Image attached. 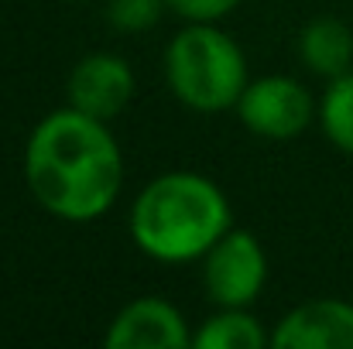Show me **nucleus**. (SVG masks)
Masks as SVG:
<instances>
[{
    "label": "nucleus",
    "mask_w": 353,
    "mask_h": 349,
    "mask_svg": "<svg viewBox=\"0 0 353 349\" xmlns=\"http://www.w3.org/2000/svg\"><path fill=\"white\" fill-rule=\"evenodd\" d=\"M24 182L34 202L65 223H93L114 209L123 158L107 120L76 107L48 114L24 144Z\"/></svg>",
    "instance_id": "1"
},
{
    "label": "nucleus",
    "mask_w": 353,
    "mask_h": 349,
    "mask_svg": "<svg viewBox=\"0 0 353 349\" xmlns=\"http://www.w3.org/2000/svg\"><path fill=\"white\" fill-rule=\"evenodd\" d=\"M299 59L316 76L336 79L353 69V31L336 17H316L299 34Z\"/></svg>",
    "instance_id": "9"
},
{
    "label": "nucleus",
    "mask_w": 353,
    "mask_h": 349,
    "mask_svg": "<svg viewBox=\"0 0 353 349\" xmlns=\"http://www.w3.org/2000/svg\"><path fill=\"white\" fill-rule=\"evenodd\" d=\"M274 349H353V305L316 298L292 308L271 332Z\"/></svg>",
    "instance_id": "8"
},
{
    "label": "nucleus",
    "mask_w": 353,
    "mask_h": 349,
    "mask_svg": "<svg viewBox=\"0 0 353 349\" xmlns=\"http://www.w3.org/2000/svg\"><path fill=\"white\" fill-rule=\"evenodd\" d=\"M165 79L175 100L196 114H223L236 107L250 83L240 45L213 21H189V28L172 38L165 52Z\"/></svg>",
    "instance_id": "3"
},
{
    "label": "nucleus",
    "mask_w": 353,
    "mask_h": 349,
    "mask_svg": "<svg viewBox=\"0 0 353 349\" xmlns=\"http://www.w3.org/2000/svg\"><path fill=\"white\" fill-rule=\"evenodd\" d=\"M203 281L210 298L220 308H247L264 281H268V257L264 246L257 243V236L247 230L223 233L206 253H203Z\"/></svg>",
    "instance_id": "5"
},
{
    "label": "nucleus",
    "mask_w": 353,
    "mask_h": 349,
    "mask_svg": "<svg viewBox=\"0 0 353 349\" xmlns=\"http://www.w3.org/2000/svg\"><path fill=\"white\" fill-rule=\"evenodd\" d=\"M65 93H69V107L97 120H110L123 114L127 103L134 100V69L120 55L93 52L76 62Z\"/></svg>",
    "instance_id": "7"
},
{
    "label": "nucleus",
    "mask_w": 353,
    "mask_h": 349,
    "mask_svg": "<svg viewBox=\"0 0 353 349\" xmlns=\"http://www.w3.org/2000/svg\"><path fill=\"white\" fill-rule=\"evenodd\" d=\"M165 0H110L107 3V17L117 31L137 34V31H151L161 14H165Z\"/></svg>",
    "instance_id": "12"
},
{
    "label": "nucleus",
    "mask_w": 353,
    "mask_h": 349,
    "mask_svg": "<svg viewBox=\"0 0 353 349\" xmlns=\"http://www.w3.org/2000/svg\"><path fill=\"white\" fill-rule=\"evenodd\" d=\"M107 349H189V322L165 298H137L123 305L103 336Z\"/></svg>",
    "instance_id": "6"
},
{
    "label": "nucleus",
    "mask_w": 353,
    "mask_h": 349,
    "mask_svg": "<svg viewBox=\"0 0 353 349\" xmlns=\"http://www.w3.org/2000/svg\"><path fill=\"white\" fill-rule=\"evenodd\" d=\"M234 110L250 134H257L264 140H292L309 130V123L316 116V103L299 79L261 76L243 86Z\"/></svg>",
    "instance_id": "4"
},
{
    "label": "nucleus",
    "mask_w": 353,
    "mask_h": 349,
    "mask_svg": "<svg viewBox=\"0 0 353 349\" xmlns=\"http://www.w3.org/2000/svg\"><path fill=\"white\" fill-rule=\"evenodd\" d=\"M319 123H323V134L340 151L353 154V69L330 79L319 103Z\"/></svg>",
    "instance_id": "11"
},
{
    "label": "nucleus",
    "mask_w": 353,
    "mask_h": 349,
    "mask_svg": "<svg viewBox=\"0 0 353 349\" xmlns=\"http://www.w3.org/2000/svg\"><path fill=\"white\" fill-rule=\"evenodd\" d=\"M196 349H268L271 332L247 312V308H223L192 336Z\"/></svg>",
    "instance_id": "10"
},
{
    "label": "nucleus",
    "mask_w": 353,
    "mask_h": 349,
    "mask_svg": "<svg viewBox=\"0 0 353 349\" xmlns=\"http://www.w3.org/2000/svg\"><path fill=\"white\" fill-rule=\"evenodd\" d=\"M165 3L185 21H220L240 0H165Z\"/></svg>",
    "instance_id": "13"
},
{
    "label": "nucleus",
    "mask_w": 353,
    "mask_h": 349,
    "mask_svg": "<svg viewBox=\"0 0 353 349\" xmlns=\"http://www.w3.org/2000/svg\"><path fill=\"white\" fill-rule=\"evenodd\" d=\"M130 240L161 264L199 260L230 230L223 189L199 171H168L141 189L130 206Z\"/></svg>",
    "instance_id": "2"
}]
</instances>
